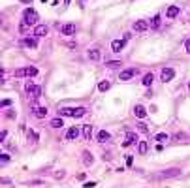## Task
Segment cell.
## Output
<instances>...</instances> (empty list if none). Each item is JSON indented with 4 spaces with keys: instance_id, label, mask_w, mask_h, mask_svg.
I'll return each instance as SVG.
<instances>
[{
    "instance_id": "1",
    "label": "cell",
    "mask_w": 190,
    "mask_h": 188,
    "mask_svg": "<svg viewBox=\"0 0 190 188\" xmlns=\"http://www.w3.org/2000/svg\"><path fill=\"white\" fill-rule=\"evenodd\" d=\"M85 113H87L85 107H62V109H58L60 117H74V119H79Z\"/></svg>"
},
{
    "instance_id": "2",
    "label": "cell",
    "mask_w": 190,
    "mask_h": 188,
    "mask_svg": "<svg viewBox=\"0 0 190 188\" xmlns=\"http://www.w3.org/2000/svg\"><path fill=\"white\" fill-rule=\"evenodd\" d=\"M38 21V11L32 10V8H27L25 11H23V25L25 27H30L34 25V23Z\"/></svg>"
},
{
    "instance_id": "3",
    "label": "cell",
    "mask_w": 190,
    "mask_h": 188,
    "mask_svg": "<svg viewBox=\"0 0 190 188\" xmlns=\"http://www.w3.org/2000/svg\"><path fill=\"white\" fill-rule=\"evenodd\" d=\"M25 90H27V94H28V96H32V98H38L40 94H41V88H40L38 85H34L32 81H27Z\"/></svg>"
},
{
    "instance_id": "4",
    "label": "cell",
    "mask_w": 190,
    "mask_h": 188,
    "mask_svg": "<svg viewBox=\"0 0 190 188\" xmlns=\"http://www.w3.org/2000/svg\"><path fill=\"white\" fill-rule=\"evenodd\" d=\"M173 77H175V70H173V68H162V72H160V81L170 83Z\"/></svg>"
},
{
    "instance_id": "5",
    "label": "cell",
    "mask_w": 190,
    "mask_h": 188,
    "mask_svg": "<svg viewBox=\"0 0 190 188\" xmlns=\"http://www.w3.org/2000/svg\"><path fill=\"white\" fill-rule=\"evenodd\" d=\"M137 74V70L136 68H130V70H123V72H121V75H119V79H121V81H128V79H132L134 75Z\"/></svg>"
},
{
    "instance_id": "6",
    "label": "cell",
    "mask_w": 190,
    "mask_h": 188,
    "mask_svg": "<svg viewBox=\"0 0 190 188\" xmlns=\"http://www.w3.org/2000/svg\"><path fill=\"white\" fill-rule=\"evenodd\" d=\"M47 32H49L47 25H38V27L34 28V36H36V38H43V36H47Z\"/></svg>"
},
{
    "instance_id": "7",
    "label": "cell",
    "mask_w": 190,
    "mask_h": 188,
    "mask_svg": "<svg viewBox=\"0 0 190 188\" xmlns=\"http://www.w3.org/2000/svg\"><path fill=\"white\" fill-rule=\"evenodd\" d=\"M177 175H181V169H177V168L166 169V171H162V173H160V177H164V179H168V177H177Z\"/></svg>"
},
{
    "instance_id": "8",
    "label": "cell",
    "mask_w": 190,
    "mask_h": 188,
    "mask_svg": "<svg viewBox=\"0 0 190 188\" xmlns=\"http://www.w3.org/2000/svg\"><path fill=\"white\" fill-rule=\"evenodd\" d=\"M62 34H64V36H74V34H76V25H74V23L64 25V27H62Z\"/></svg>"
},
{
    "instance_id": "9",
    "label": "cell",
    "mask_w": 190,
    "mask_h": 188,
    "mask_svg": "<svg viewBox=\"0 0 190 188\" xmlns=\"http://www.w3.org/2000/svg\"><path fill=\"white\" fill-rule=\"evenodd\" d=\"M124 49V40H115L113 43H111V51H115V53H121Z\"/></svg>"
},
{
    "instance_id": "10",
    "label": "cell",
    "mask_w": 190,
    "mask_h": 188,
    "mask_svg": "<svg viewBox=\"0 0 190 188\" xmlns=\"http://www.w3.org/2000/svg\"><path fill=\"white\" fill-rule=\"evenodd\" d=\"M147 28H149V25H147L145 21H136V23H134V30H136V32H145Z\"/></svg>"
},
{
    "instance_id": "11",
    "label": "cell",
    "mask_w": 190,
    "mask_h": 188,
    "mask_svg": "<svg viewBox=\"0 0 190 188\" xmlns=\"http://www.w3.org/2000/svg\"><path fill=\"white\" fill-rule=\"evenodd\" d=\"M134 115L137 117V119H145V117H147V111H145L143 105H136V107H134Z\"/></svg>"
},
{
    "instance_id": "12",
    "label": "cell",
    "mask_w": 190,
    "mask_h": 188,
    "mask_svg": "<svg viewBox=\"0 0 190 188\" xmlns=\"http://www.w3.org/2000/svg\"><path fill=\"white\" fill-rule=\"evenodd\" d=\"M96 139L100 141V143H106V141H109V139H111V135H109V132H107V130H100V132H98V135H96Z\"/></svg>"
},
{
    "instance_id": "13",
    "label": "cell",
    "mask_w": 190,
    "mask_h": 188,
    "mask_svg": "<svg viewBox=\"0 0 190 188\" xmlns=\"http://www.w3.org/2000/svg\"><path fill=\"white\" fill-rule=\"evenodd\" d=\"M83 137H85L87 141L92 139V124H85V126H83Z\"/></svg>"
},
{
    "instance_id": "14",
    "label": "cell",
    "mask_w": 190,
    "mask_h": 188,
    "mask_svg": "<svg viewBox=\"0 0 190 188\" xmlns=\"http://www.w3.org/2000/svg\"><path fill=\"white\" fill-rule=\"evenodd\" d=\"M166 15H168L170 19H175V17L179 15V8H177V6H170L168 10H166Z\"/></svg>"
},
{
    "instance_id": "15",
    "label": "cell",
    "mask_w": 190,
    "mask_h": 188,
    "mask_svg": "<svg viewBox=\"0 0 190 188\" xmlns=\"http://www.w3.org/2000/svg\"><path fill=\"white\" fill-rule=\"evenodd\" d=\"M153 81H154V75H153V74H145V75H143V79H141V83H143L145 87H151V85H153Z\"/></svg>"
},
{
    "instance_id": "16",
    "label": "cell",
    "mask_w": 190,
    "mask_h": 188,
    "mask_svg": "<svg viewBox=\"0 0 190 188\" xmlns=\"http://www.w3.org/2000/svg\"><path fill=\"white\" fill-rule=\"evenodd\" d=\"M77 135H79V128H70L66 132V139H76Z\"/></svg>"
},
{
    "instance_id": "17",
    "label": "cell",
    "mask_w": 190,
    "mask_h": 188,
    "mask_svg": "<svg viewBox=\"0 0 190 188\" xmlns=\"http://www.w3.org/2000/svg\"><path fill=\"white\" fill-rule=\"evenodd\" d=\"M23 43H25L27 47H30V49H36V47H38V40L36 38H27Z\"/></svg>"
},
{
    "instance_id": "18",
    "label": "cell",
    "mask_w": 190,
    "mask_h": 188,
    "mask_svg": "<svg viewBox=\"0 0 190 188\" xmlns=\"http://www.w3.org/2000/svg\"><path fill=\"white\" fill-rule=\"evenodd\" d=\"M87 55H89L90 60H100V51H98V49H89Z\"/></svg>"
},
{
    "instance_id": "19",
    "label": "cell",
    "mask_w": 190,
    "mask_h": 188,
    "mask_svg": "<svg viewBox=\"0 0 190 188\" xmlns=\"http://www.w3.org/2000/svg\"><path fill=\"white\" fill-rule=\"evenodd\" d=\"M134 141H136V134H128V135H126V139L123 141V147H128V145H132Z\"/></svg>"
},
{
    "instance_id": "20",
    "label": "cell",
    "mask_w": 190,
    "mask_h": 188,
    "mask_svg": "<svg viewBox=\"0 0 190 188\" xmlns=\"http://www.w3.org/2000/svg\"><path fill=\"white\" fill-rule=\"evenodd\" d=\"M34 115L38 117V119H43V117L47 115V109H45V107H36V109H34Z\"/></svg>"
},
{
    "instance_id": "21",
    "label": "cell",
    "mask_w": 190,
    "mask_h": 188,
    "mask_svg": "<svg viewBox=\"0 0 190 188\" xmlns=\"http://www.w3.org/2000/svg\"><path fill=\"white\" fill-rule=\"evenodd\" d=\"M83 164H85V166H90V164H92V154L89 151L83 152Z\"/></svg>"
},
{
    "instance_id": "22",
    "label": "cell",
    "mask_w": 190,
    "mask_h": 188,
    "mask_svg": "<svg viewBox=\"0 0 190 188\" xmlns=\"http://www.w3.org/2000/svg\"><path fill=\"white\" fill-rule=\"evenodd\" d=\"M147 149H149V145L145 143V141H139V143H137V151H139V154H145Z\"/></svg>"
},
{
    "instance_id": "23",
    "label": "cell",
    "mask_w": 190,
    "mask_h": 188,
    "mask_svg": "<svg viewBox=\"0 0 190 188\" xmlns=\"http://www.w3.org/2000/svg\"><path fill=\"white\" fill-rule=\"evenodd\" d=\"M149 27H151V28H158V27H160V17H158V15H154V17L151 19Z\"/></svg>"
},
{
    "instance_id": "24",
    "label": "cell",
    "mask_w": 190,
    "mask_h": 188,
    "mask_svg": "<svg viewBox=\"0 0 190 188\" xmlns=\"http://www.w3.org/2000/svg\"><path fill=\"white\" fill-rule=\"evenodd\" d=\"M34 75H38V68L28 66V68H27V77H34Z\"/></svg>"
},
{
    "instance_id": "25",
    "label": "cell",
    "mask_w": 190,
    "mask_h": 188,
    "mask_svg": "<svg viewBox=\"0 0 190 188\" xmlns=\"http://www.w3.org/2000/svg\"><path fill=\"white\" fill-rule=\"evenodd\" d=\"M98 90H100V92H106V90H109V81H100V85H98Z\"/></svg>"
},
{
    "instance_id": "26",
    "label": "cell",
    "mask_w": 190,
    "mask_h": 188,
    "mask_svg": "<svg viewBox=\"0 0 190 188\" xmlns=\"http://www.w3.org/2000/svg\"><path fill=\"white\" fill-rule=\"evenodd\" d=\"M27 135H28V139H30V141H34V143L38 141V132H34V130H28V134H27Z\"/></svg>"
},
{
    "instance_id": "27",
    "label": "cell",
    "mask_w": 190,
    "mask_h": 188,
    "mask_svg": "<svg viewBox=\"0 0 190 188\" xmlns=\"http://www.w3.org/2000/svg\"><path fill=\"white\" fill-rule=\"evenodd\" d=\"M15 75H17V77H27V68H19V70H15Z\"/></svg>"
},
{
    "instance_id": "28",
    "label": "cell",
    "mask_w": 190,
    "mask_h": 188,
    "mask_svg": "<svg viewBox=\"0 0 190 188\" xmlns=\"http://www.w3.org/2000/svg\"><path fill=\"white\" fill-rule=\"evenodd\" d=\"M62 124H64L62 119H53V121H51V126H53V128H60Z\"/></svg>"
},
{
    "instance_id": "29",
    "label": "cell",
    "mask_w": 190,
    "mask_h": 188,
    "mask_svg": "<svg viewBox=\"0 0 190 188\" xmlns=\"http://www.w3.org/2000/svg\"><path fill=\"white\" fill-rule=\"evenodd\" d=\"M121 64H123L121 60H109V62H107V68H119Z\"/></svg>"
},
{
    "instance_id": "30",
    "label": "cell",
    "mask_w": 190,
    "mask_h": 188,
    "mask_svg": "<svg viewBox=\"0 0 190 188\" xmlns=\"http://www.w3.org/2000/svg\"><path fill=\"white\" fill-rule=\"evenodd\" d=\"M154 139L158 141V143H164V141L168 139V135H166V134H156V137H154Z\"/></svg>"
},
{
    "instance_id": "31",
    "label": "cell",
    "mask_w": 190,
    "mask_h": 188,
    "mask_svg": "<svg viewBox=\"0 0 190 188\" xmlns=\"http://www.w3.org/2000/svg\"><path fill=\"white\" fill-rule=\"evenodd\" d=\"M64 175H66V171H64V169H58V171H55V177H57V179H62Z\"/></svg>"
},
{
    "instance_id": "32",
    "label": "cell",
    "mask_w": 190,
    "mask_h": 188,
    "mask_svg": "<svg viewBox=\"0 0 190 188\" xmlns=\"http://www.w3.org/2000/svg\"><path fill=\"white\" fill-rule=\"evenodd\" d=\"M137 128H139V132H143V134H147V132H149V128H147L145 124H137Z\"/></svg>"
},
{
    "instance_id": "33",
    "label": "cell",
    "mask_w": 190,
    "mask_h": 188,
    "mask_svg": "<svg viewBox=\"0 0 190 188\" xmlns=\"http://www.w3.org/2000/svg\"><path fill=\"white\" fill-rule=\"evenodd\" d=\"M94 186H96V182H94V181H89V182H85V188H94Z\"/></svg>"
},
{
    "instance_id": "34",
    "label": "cell",
    "mask_w": 190,
    "mask_h": 188,
    "mask_svg": "<svg viewBox=\"0 0 190 188\" xmlns=\"http://www.w3.org/2000/svg\"><path fill=\"white\" fill-rule=\"evenodd\" d=\"M8 160H10V156L2 152V156H0V162H2V164H4V162H8Z\"/></svg>"
},
{
    "instance_id": "35",
    "label": "cell",
    "mask_w": 190,
    "mask_h": 188,
    "mask_svg": "<svg viewBox=\"0 0 190 188\" xmlns=\"http://www.w3.org/2000/svg\"><path fill=\"white\" fill-rule=\"evenodd\" d=\"M6 135H8V132H6V130L0 132V141H4V139H6Z\"/></svg>"
},
{
    "instance_id": "36",
    "label": "cell",
    "mask_w": 190,
    "mask_h": 188,
    "mask_svg": "<svg viewBox=\"0 0 190 188\" xmlns=\"http://www.w3.org/2000/svg\"><path fill=\"white\" fill-rule=\"evenodd\" d=\"M184 49H186V53H190V40L184 41Z\"/></svg>"
},
{
    "instance_id": "37",
    "label": "cell",
    "mask_w": 190,
    "mask_h": 188,
    "mask_svg": "<svg viewBox=\"0 0 190 188\" xmlns=\"http://www.w3.org/2000/svg\"><path fill=\"white\" fill-rule=\"evenodd\" d=\"M8 105H11V102L10 100H2V107H8Z\"/></svg>"
},
{
    "instance_id": "38",
    "label": "cell",
    "mask_w": 190,
    "mask_h": 188,
    "mask_svg": "<svg viewBox=\"0 0 190 188\" xmlns=\"http://www.w3.org/2000/svg\"><path fill=\"white\" fill-rule=\"evenodd\" d=\"M188 90H190V85H188Z\"/></svg>"
}]
</instances>
